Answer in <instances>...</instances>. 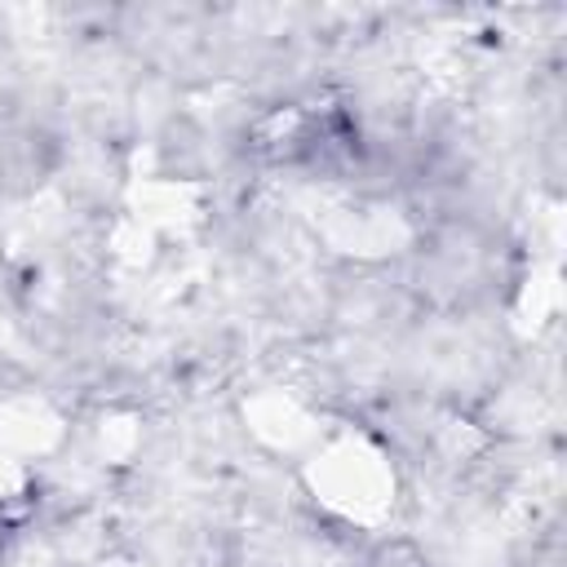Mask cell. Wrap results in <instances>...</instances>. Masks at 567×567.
Segmentation results:
<instances>
[{"mask_svg": "<svg viewBox=\"0 0 567 567\" xmlns=\"http://www.w3.org/2000/svg\"><path fill=\"white\" fill-rule=\"evenodd\" d=\"M310 478H315V492L350 518H377L390 501V487H394L385 461L363 439L332 443L323 456H315Z\"/></svg>", "mask_w": 567, "mask_h": 567, "instance_id": "1", "label": "cell"}, {"mask_svg": "<svg viewBox=\"0 0 567 567\" xmlns=\"http://www.w3.org/2000/svg\"><path fill=\"white\" fill-rule=\"evenodd\" d=\"M27 487V461L0 443V501H13Z\"/></svg>", "mask_w": 567, "mask_h": 567, "instance_id": "2", "label": "cell"}]
</instances>
